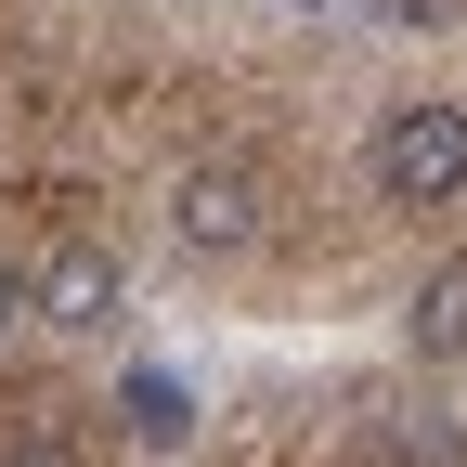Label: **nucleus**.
<instances>
[{
	"label": "nucleus",
	"mask_w": 467,
	"mask_h": 467,
	"mask_svg": "<svg viewBox=\"0 0 467 467\" xmlns=\"http://www.w3.org/2000/svg\"><path fill=\"white\" fill-rule=\"evenodd\" d=\"M364 182H377V208H454L467 195V104H441V91L389 104L364 130Z\"/></svg>",
	"instance_id": "1"
},
{
	"label": "nucleus",
	"mask_w": 467,
	"mask_h": 467,
	"mask_svg": "<svg viewBox=\"0 0 467 467\" xmlns=\"http://www.w3.org/2000/svg\"><path fill=\"white\" fill-rule=\"evenodd\" d=\"M260 234H273L260 156H182V169H169V247H182V260H247Z\"/></svg>",
	"instance_id": "2"
},
{
	"label": "nucleus",
	"mask_w": 467,
	"mask_h": 467,
	"mask_svg": "<svg viewBox=\"0 0 467 467\" xmlns=\"http://www.w3.org/2000/svg\"><path fill=\"white\" fill-rule=\"evenodd\" d=\"M117 299H130V273H117L104 234H52V247L26 260V325H52V337H104Z\"/></svg>",
	"instance_id": "3"
},
{
	"label": "nucleus",
	"mask_w": 467,
	"mask_h": 467,
	"mask_svg": "<svg viewBox=\"0 0 467 467\" xmlns=\"http://www.w3.org/2000/svg\"><path fill=\"white\" fill-rule=\"evenodd\" d=\"M402 337H416V364H467V260H441L402 299Z\"/></svg>",
	"instance_id": "4"
},
{
	"label": "nucleus",
	"mask_w": 467,
	"mask_h": 467,
	"mask_svg": "<svg viewBox=\"0 0 467 467\" xmlns=\"http://www.w3.org/2000/svg\"><path fill=\"white\" fill-rule=\"evenodd\" d=\"M0 467H91L66 416H0Z\"/></svg>",
	"instance_id": "5"
},
{
	"label": "nucleus",
	"mask_w": 467,
	"mask_h": 467,
	"mask_svg": "<svg viewBox=\"0 0 467 467\" xmlns=\"http://www.w3.org/2000/svg\"><path fill=\"white\" fill-rule=\"evenodd\" d=\"M14 325H26V260H0V350H14Z\"/></svg>",
	"instance_id": "6"
}]
</instances>
